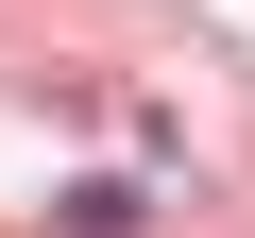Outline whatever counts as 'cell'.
Here are the masks:
<instances>
[{"mask_svg":"<svg viewBox=\"0 0 255 238\" xmlns=\"http://www.w3.org/2000/svg\"><path fill=\"white\" fill-rule=\"evenodd\" d=\"M51 221H68V238H136V187H119V170H102V187H68Z\"/></svg>","mask_w":255,"mask_h":238,"instance_id":"cell-1","label":"cell"}]
</instances>
